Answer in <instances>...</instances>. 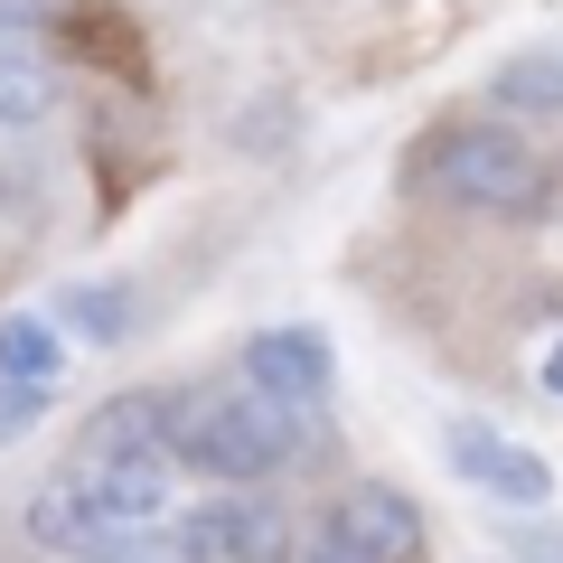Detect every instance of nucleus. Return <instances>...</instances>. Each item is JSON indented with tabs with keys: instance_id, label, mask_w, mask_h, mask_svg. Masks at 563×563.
<instances>
[{
	"instance_id": "obj_1",
	"label": "nucleus",
	"mask_w": 563,
	"mask_h": 563,
	"mask_svg": "<svg viewBox=\"0 0 563 563\" xmlns=\"http://www.w3.org/2000/svg\"><path fill=\"white\" fill-rule=\"evenodd\" d=\"M291 451H310V413L254 395L244 376L169 395V461L198 470L207 488H254V479H273Z\"/></svg>"
},
{
	"instance_id": "obj_2",
	"label": "nucleus",
	"mask_w": 563,
	"mask_h": 563,
	"mask_svg": "<svg viewBox=\"0 0 563 563\" xmlns=\"http://www.w3.org/2000/svg\"><path fill=\"white\" fill-rule=\"evenodd\" d=\"M422 179L442 188L451 207H470V217H536L544 207V161L536 141L517 132H442V151H432V169Z\"/></svg>"
},
{
	"instance_id": "obj_3",
	"label": "nucleus",
	"mask_w": 563,
	"mask_h": 563,
	"mask_svg": "<svg viewBox=\"0 0 563 563\" xmlns=\"http://www.w3.org/2000/svg\"><path fill=\"white\" fill-rule=\"evenodd\" d=\"M179 536L198 563H282L291 554V507L254 498V488H207L198 507H179Z\"/></svg>"
},
{
	"instance_id": "obj_4",
	"label": "nucleus",
	"mask_w": 563,
	"mask_h": 563,
	"mask_svg": "<svg viewBox=\"0 0 563 563\" xmlns=\"http://www.w3.org/2000/svg\"><path fill=\"white\" fill-rule=\"evenodd\" d=\"M320 526H329L357 563H422V507L404 498V488H385V479H357Z\"/></svg>"
},
{
	"instance_id": "obj_5",
	"label": "nucleus",
	"mask_w": 563,
	"mask_h": 563,
	"mask_svg": "<svg viewBox=\"0 0 563 563\" xmlns=\"http://www.w3.org/2000/svg\"><path fill=\"white\" fill-rule=\"evenodd\" d=\"M329 376H339V357H329L320 329H263V339H244V385L291 404V413H320Z\"/></svg>"
},
{
	"instance_id": "obj_6",
	"label": "nucleus",
	"mask_w": 563,
	"mask_h": 563,
	"mask_svg": "<svg viewBox=\"0 0 563 563\" xmlns=\"http://www.w3.org/2000/svg\"><path fill=\"white\" fill-rule=\"evenodd\" d=\"M29 536H38L47 554H76V563H95L103 544H122V536H132V526H122L113 507H103L95 488L76 479V470H57V479H47L38 498H29Z\"/></svg>"
},
{
	"instance_id": "obj_7",
	"label": "nucleus",
	"mask_w": 563,
	"mask_h": 563,
	"mask_svg": "<svg viewBox=\"0 0 563 563\" xmlns=\"http://www.w3.org/2000/svg\"><path fill=\"white\" fill-rule=\"evenodd\" d=\"M442 442H451V470H461V479H479L488 498H507V507H544V498H554V470H544L536 451L498 442L488 422H451Z\"/></svg>"
},
{
	"instance_id": "obj_8",
	"label": "nucleus",
	"mask_w": 563,
	"mask_h": 563,
	"mask_svg": "<svg viewBox=\"0 0 563 563\" xmlns=\"http://www.w3.org/2000/svg\"><path fill=\"white\" fill-rule=\"evenodd\" d=\"M76 451H85V461H113V451H169V395H161V385H132V395L95 404L85 432H76Z\"/></svg>"
},
{
	"instance_id": "obj_9",
	"label": "nucleus",
	"mask_w": 563,
	"mask_h": 563,
	"mask_svg": "<svg viewBox=\"0 0 563 563\" xmlns=\"http://www.w3.org/2000/svg\"><path fill=\"white\" fill-rule=\"evenodd\" d=\"M47 113H57V57L0 47V122H47Z\"/></svg>"
},
{
	"instance_id": "obj_10",
	"label": "nucleus",
	"mask_w": 563,
	"mask_h": 563,
	"mask_svg": "<svg viewBox=\"0 0 563 563\" xmlns=\"http://www.w3.org/2000/svg\"><path fill=\"white\" fill-rule=\"evenodd\" d=\"M57 329H47V320H0V376H20V385H38V395H47V385H57Z\"/></svg>"
},
{
	"instance_id": "obj_11",
	"label": "nucleus",
	"mask_w": 563,
	"mask_h": 563,
	"mask_svg": "<svg viewBox=\"0 0 563 563\" xmlns=\"http://www.w3.org/2000/svg\"><path fill=\"white\" fill-rule=\"evenodd\" d=\"M488 95H498L507 113H563V57H517V66H498Z\"/></svg>"
},
{
	"instance_id": "obj_12",
	"label": "nucleus",
	"mask_w": 563,
	"mask_h": 563,
	"mask_svg": "<svg viewBox=\"0 0 563 563\" xmlns=\"http://www.w3.org/2000/svg\"><path fill=\"white\" fill-rule=\"evenodd\" d=\"M95 563H198V554H188L179 517H161V526H132V536H122V544H103Z\"/></svg>"
},
{
	"instance_id": "obj_13",
	"label": "nucleus",
	"mask_w": 563,
	"mask_h": 563,
	"mask_svg": "<svg viewBox=\"0 0 563 563\" xmlns=\"http://www.w3.org/2000/svg\"><path fill=\"white\" fill-rule=\"evenodd\" d=\"M66 329H85V339H122V291H113V282L66 291Z\"/></svg>"
},
{
	"instance_id": "obj_14",
	"label": "nucleus",
	"mask_w": 563,
	"mask_h": 563,
	"mask_svg": "<svg viewBox=\"0 0 563 563\" xmlns=\"http://www.w3.org/2000/svg\"><path fill=\"white\" fill-rule=\"evenodd\" d=\"M38 422H47V395H38V385H20V376H0V451L29 442Z\"/></svg>"
},
{
	"instance_id": "obj_15",
	"label": "nucleus",
	"mask_w": 563,
	"mask_h": 563,
	"mask_svg": "<svg viewBox=\"0 0 563 563\" xmlns=\"http://www.w3.org/2000/svg\"><path fill=\"white\" fill-rule=\"evenodd\" d=\"M301 563H357V554H347V544L329 536V526H310V544H301Z\"/></svg>"
},
{
	"instance_id": "obj_16",
	"label": "nucleus",
	"mask_w": 563,
	"mask_h": 563,
	"mask_svg": "<svg viewBox=\"0 0 563 563\" xmlns=\"http://www.w3.org/2000/svg\"><path fill=\"white\" fill-rule=\"evenodd\" d=\"M544 395L563 404V339H554V357H544Z\"/></svg>"
}]
</instances>
